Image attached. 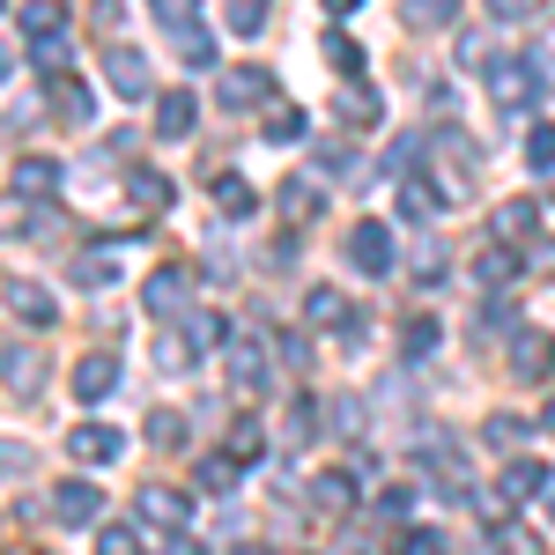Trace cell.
<instances>
[{
	"label": "cell",
	"mask_w": 555,
	"mask_h": 555,
	"mask_svg": "<svg viewBox=\"0 0 555 555\" xmlns=\"http://www.w3.org/2000/svg\"><path fill=\"white\" fill-rule=\"evenodd\" d=\"M496 548H504V555H533V548H541V541H533L526 526H496Z\"/></svg>",
	"instance_id": "cell-42"
},
{
	"label": "cell",
	"mask_w": 555,
	"mask_h": 555,
	"mask_svg": "<svg viewBox=\"0 0 555 555\" xmlns=\"http://www.w3.org/2000/svg\"><path fill=\"white\" fill-rule=\"evenodd\" d=\"M185 341H193L201 356H208V348H222V341H230V319H222V311H185Z\"/></svg>",
	"instance_id": "cell-18"
},
{
	"label": "cell",
	"mask_w": 555,
	"mask_h": 555,
	"mask_svg": "<svg viewBox=\"0 0 555 555\" xmlns=\"http://www.w3.org/2000/svg\"><path fill=\"white\" fill-rule=\"evenodd\" d=\"M533 230H541V208H533V201H504V208H496V245H504V237H533Z\"/></svg>",
	"instance_id": "cell-21"
},
{
	"label": "cell",
	"mask_w": 555,
	"mask_h": 555,
	"mask_svg": "<svg viewBox=\"0 0 555 555\" xmlns=\"http://www.w3.org/2000/svg\"><path fill=\"white\" fill-rule=\"evenodd\" d=\"M400 348H408V356H429V348H437V319H415V326L400 334Z\"/></svg>",
	"instance_id": "cell-40"
},
{
	"label": "cell",
	"mask_w": 555,
	"mask_h": 555,
	"mask_svg": "<svg viewBox=\"0 0 555 555\" xmlns=\"http://www.w3.org/2000/svg\"><path fill=\"white\" fill-rule=\"evenodd\" d=\"M348 489H356V481H348V474L334 467V474H319V481H311V504H319V512H326V518H341L348 504H356Z\"/></svg>",
	"instance_id": "cell-17"
},
{
	"label": "cell",
	"mask_w": 555,
	"mask_h": 555,
	"mask_svg": "<svg viewBox=\"0 0 555 555\" xmlns=\"http://www.w3.org/2000/svg\"><path fill=\"white\" fill-rule=\"evenodd\" d=\"M326 423H334V429H348V437H356V429H363V408H356V400H334V408H326Z\"/></svg>",
	"instance_id": "cell-46"
},
{
	"label": "cell",
	"mask_w": 555,
	"mask_h": 555,
	"mask_svg": "<svg viewBox=\"0 0 555 555\" xmlns=\"http://www.w3.org/2000/svg\"><path fill=\"white\" fill-rule=\"evenodd\" d=\"M533 67H541V75H555V30L541 38V52H533Z\"/></svg>",
	"instance_id": "cell-50"
},
{
	"label": "cell",
	"mask_w": 555,
	"mask_h": 555,
	"mask_svg": "<svg viewBox=\"0 0 555 555\" xmlns=\"http://www.w3.org/2000/svg\"><path fill=\"white\" fill-rule=\"evenodd\" d=\"M237 555H274V548H237Z\"/></svg>",
	"instance_id": "cell-54"
},
{
	"label": "cell",
	"mask_w": 555,
	"mask_h": 555,
	"mask_svg": "<svg viewBox=\"0 0 555 555\" xmlns=\"http://www.w3.org/2000/svg\"><path fill=\"white\" fill-rule=\"evenodd\" d=\"M193 8H201V0H156V15H164L171 30H185V23H193Z\"/></svg>",
	"instance_id": "cell-47"
},
{
	"label": "cell",
	"mask_w": 555,
	"mask_h": 555,
	"mask_svg": "<svg viewBox=\"0 0 555 555\" xmlns=\"http://www.w3.org/2000/svg\"><path fill=\"white\" fill-rule=\"evenodd\" d=\"M156 555H201V541H193V533H164V548Z\"/></svg>",
	"instance_id": "cell-49"
},
{
	"label": "cell",
	"mask_w": 555,
	"mask_h": 555,
	"mask_svg": "<svg viewBox=\"0 0 555 555\" xmlns=\"http://www.w3.org/2000/svg\"><path fill=\"white\" fill-rule=\"evenodd\" d=\"M267 8H274V0H230L222 15H230V30H237V38H259V30H267Z\"/></svg>",
	"instance_id": "cell-28"
},
{
	"label": "cell",
	"mask_w": 555,
	"mask_h": 555,
	"mask_svg": "<svg viewBox=\"0 0 555 555\" xmlns=\"http://www.w3.org/2000/svg\"><path fill=\"white\" fill-rule=\"evenodd\" d=\"M215 208L230 215V222H245V215L259 208V193H253V185H245L237 171H222V178H215Z\"/></svg>",
	"instance_id": "cell-15"
},
{
	"label": "cell",
	"mask_w": 555,
	"mask_h": 555,
	"mask_svg": "<svg viewBox=\"0 0 555 555\" xmlns=\"http://www.w3.org/2000/svg\"><path fill=\"white\" fill-rule=\"evenodd\" d=\"M334 112H341L348 127H371V119H378L385 104H378V89H363V82H348L341 96H334Z\"/></svg>",
	"instance_id": "cell-16"
},
{
	"label": "cell",
	"mask_w": 555,
	"mask_h": 555,
	"mask_svg": "<svg viewBox=\"0 0 555 555\" xmlns=\"http://www.w3.org/2000/svg\"><path fill=\"white\" fill-rule=\"evenodd\" d=\"M237 460H230V452H208V460H201V489H208V496H230V489H237Z\"/></svg>",
	"instance_id": "cell-24"
},
{
	"label": "cell",
	"mask_w": 555,
	"mask_h": 555,
	"mask_svg": "<svg viewBox=\"0 0 555 555\" xmlns=\"http://www.w3.org/2000/svg\"><path fill=\"white\" fill-rule=\"evenodd\" d=\"M112 385H119V363H112V356H104V348H96V356H75V400H104V392H112Z\"/></svg>",
	"instance_id": "cell-10"
},
{
	"label": "cell",
	"mask_w": 555,
	"mask_h": 555,
	"mask_svg": "<svg viewBox=\"0 0 555 555\" xmlns=\"http://www.w3.org/2000/svg\"><path fill=\"white\" fill-rule=\"evenodd\" d=\"M267 67H230V75H222V104H230V112H253V104H267Z\"/></svg>",
	"instance_id": "cell-12"
},
{
	"label": "cell",
	"mask_w": 555,
	"mask_h": 555,
	"mask_svg": "<svg viewBox=\"0 0 555 555\" xmlns=\"http://www.w3.org/2000/svg\"><path fill=\"white\" fill-rule=\"evenodd\" d=\"M8 311H15L23 326H52V319H60V311H52V289H38V282H23V274L8 282Z\"/></svg>",
	"instance_id": "cell-11"
},
{
	"label": "cell",
	"mask_w": 555,
	"mask_h": 555,
	"mask_svg": "<svg viewBox=\"0 0 555 555\" xmlns=\"http://www.w3.org/2000/svg\"><path fill=\"white\" fill-rule=\"evenodd\" d=\"M193 356H201V348H193V341H156V363H164V371H185Z\"/></svg>",
	"instance_id": "cell-43"
},
{
	"label": "cell",
	"mask_w": 555,
	"mask_h": 555,
	"mask_svg": "<svg viewBox=\"0 0 555 555\" xmlns=\"http://www.w3.org/2000/svg\"><path fill=\"white\" fill-rule=\"evenodd\" d=\"M474 274H481V282H489V289H496V282H512V274H518L512 245H489V253H481V267H474Z\"/></svg>",
	"instance_id": "cell-33"
},
{
	"label": "cell",
	"mask_w": 555,
	"mask_h": 555,
	"mask_svg": "<svg viewBox=\"0 0 555 555\" xmlns=\"http://www.w3.org/2000/svg\"><path fill=\"white\" fill-rule=\"evenodd\" d=\"M193 119H201V96H193V89H164V96H156V141H185Z\"/></svg>",
	"instance_id": "cell-7"
},
{
	"label": "cell",
	"mask_w": 555,
	"mask_h": 555,
	"mask_svg": "<svg viewBox=\"0 0 555 555\" xmlns=\"http://www.w3.org/2000/svg\"><path fill=\"white\" fill-rule=\"evenodd\" d=\"M112 274H119V267H112L104 253H82L75 267H67V282H75V289H112Z\"/></svg>",
	"instance_id": "cell-25"
},
{
	"label": "cell",
	"mask_w": 555,
	"mask_h": 555,
	"mask_svg": "<svg viewBox=\"0 0 555 555\" xmlns=\"http://www.w3.org/2000/svg\"><path fill=\"white\" fill-rule=\"evenodd\" d=\"M149 444H164V452H178V444H185V415H171V408H156V415H149Z\"/></svg>",
	"instance_id": "cell-32"
},
{
	"label": "cell",
	"mask_w": 555,
	"mask_h": 555,
	"mask_svg": "<svg viewBox=\"0 0 555 555\" xmlns=\"http://www.w3.org/2000/svg\"><path fill=\"white\" fill-rule=\"evenodd\" d=\"M133 512H141V526L185 533V496H178V489H141V496H133Z\"/></svg>",
	"instance_id": "cell-9"
},
{
	"label": "cell",
	"mask_w": 555,
	"mask_h": 555,
	"mask_svg": "<svg viewBox=\"0 0 555 555\" xmlns=\"http://www.w3.org/2000/svg\"><path fill=\"white\" fill-rule=\"evenodd\" d=\"M541 489H548V467H541V460H512L504 481H496V496H504V504H526V496H541Z\"/></svg>",
	"instance_id": "cell-13"
},
{
	"label": "cell",
	"mask_w": 555,
	"mask_h": 555,
	"mask_svg": "<svg viewBox=\"0 0 555 555\" xmlns=\"http://www.w3.org/2000/svg\"><path fill=\"white\" fill-rule=\"evenodd\" d=\"M96 518H104V489H96V481L75 474V481H60V489H52V526L82 533V526H96Z\"/></svg>",
	"instance_id": "cell-2"
},
{
	"label": "cell",
	"mask_w": 555,
	"mask_h": 555,
	"mask_svg": "<svg viewBox=\"0 0 555 555\" xmlns=\"http://www.w3.org/2000/svg\"><path fill=\"white\" fill-rule=\"evenodd\" d=\"M489 96H496V112H526L541 96V67L533 60H496L489 67Z\"/></svg>",
	"instance_id": "cell-3"
},
{
	"label": "cell",
	"mask_w": 555,
	"mask_h": 555,
	"mask_svg": "<svg viewBox=\"0 0 555 555\" xmlns=\"http://www.w3.org/2000/svg\"><path fill=\"white\" fill-rule=\"evenodd\" d=\"M230 378L237 385H267V348L259 341H230Z\"/></svg>",
	"instance_id": "cell-23"
},
{
	"label": "cell",
	"mask_w": 555,
	"mask_h": 555,
	"mask_svg": "<svg viewBox=\"0 0 555 555\" xmlns=\"http://www.w3.org/2000/svg\"><path fill=\"white\" fill-rule=\"evenodd\" d=\"M8 392H15V400L38 392V356H30V348H8Z\"/></svg>",
	"instance_id": "cell-26"
},
{
	"label": "cell",
	"mask_w": 555,
	"mask_h": 555,
	"mask_svg": "<svg viewBox=\"0 0 555 555\" xmlns=\"http://www.w3.org/2000/svg\"><path fill=\"white\" fill-rule=\"evenodd\" d=\"M526 164H533V171H555V127L526 133Z\"/></svg>",
	"instance_id": "cell-38"
},
{
	"label": "cell",
	"mask_w": 555,
	"mask_h": 555,
	"mask_svg": "<svg viewBox=\"0 0 555 555\" xmlns=\"http://www.w3.org/2000/svg\"><path fill=\"white\" fill-rule=\"evenodd\" d=\"M8 185H15V201H44V193H52V185H60V171H52V164H44V156H23V164H15V178H8Z\"/></svg>",
	"instance_id": "cell-14"
},
{
	"label": "cell",
	"mask_w": 555,
	"mask_h": 555,
	"mask_svg": "<svg viewBox=\"0 0 555 555\" xmlns=\"http://www.w3.org/2000/svg\"><path fill=\"white\" fill-rule=\"evenodd\" d=\"M67 452H75L82 467H112V460L127 452V437H119V429H112V423H82V429H75V437H67Z\"/></svg>",
	"instance_id": "cell-6"
},
{
	"label": "cell",
	"mask_w": 555,
	"mask_h": 555,
	"mask_svg": "<svg viewBox=\"0 0 555 555\" xmlns=\"http://www.w3.org/2000/svg\"><path fill=\"white\" fill-rule=\"evenodd\" d=\"M548 518H555V489H548Z\"/></svg>",
	"instance_id": "cell-55"
},
{
	"label": "cell",
	"mask_w": 555,
	"mask_h": 555,
	"mask_svg": "<svg viewBox=\"0 0 555 555\" xmlns=\"http://www.w3.org/2000/svg\"><path fill=\"white\" fill-rule=\"evenodd\" d=\"M15 30L38 44V38H60V8L52 0H30V8H15Z\"/></svg>",
	"instance_id": "cell-22"
},
{
	"label": "cell",
	"mask_w": 555,
	"mask_h": 555,
	"mask_svg": "<svg viewBox=\"0 0 555 555\" xmlns=\"http://www.w3.org/2000/svg\"><path fill=\"white\" fill-rule=\"evenodd\" d=\"M104 82L119 89V96H149V60H141L133 44H112V52H104Z\"/></svg>",
	"instance_id": "cell-8"
},
{
	"label": "cell",
	"mask_w": 555,
	"mask_h": 555,
	"mask_svg": "<svg viewBox=\"0 0 555 555\" xmlns=\"http://www.w3.org/2000/svg\"><path fill=\"white\" fill-rule=\"evenodd\" d=\"M274 201H282V215H289V222H311V215H319V178H289Z\"/></svg>",
	"instance_id": "cell-20"
},
{
	"label": "cell",
	"mask_w": 555,
	"mask_h": 555,
	"mask_svg": "<svg viewBox=\"0 0 555 555\" xmlns=\"http://www.w3.org/2000/svg\"><path fill=\"white\" fill-rule=\"evenodd\" d=\"M481 437H489V452H512L518 437H526V423H518V415H489V429H481Z\"/></svg>",
	"instance_id": "cell-37"
},
{
	"label": "cell",
	"mask_w": 555,
	"mask_h": 555,
	"mask_svg": "<svg viewBox=\"0 0 555 555\" xmlns=\"http://www.w3.org/2000/svg\"><path fill=\"white\" fill-rule=\"evenodd\" d=\"M326 60H334L341 75H363V52H356V38H348V30H326Z\"/></svg>",
	"instance_id": "cell-34"
},
{
	"label": "cell",
	"mask_w": 555,
	"mask_h": 555,
	"mask_svg": "<svg viewBox=\"0 0 555 555\" xmlns=\"http://www.w3.org/2000/svg\"><path fill=\"white\" fill-rule=\"evenodd\" d=\"M185 304H193V267H156L149 289H141V311L149 319H185Z\"/></svg>",
	"instance_id": "cell-4"
},
{
	"label": "cell",
	"mask_w": 555,
	"mask_h": 555,
	"mask_svg": "<svg viewBox=\"0 0 555 555\" xmlns=\"http://www.w3.org/2000/svg\"><path fill=\"white\" fill-rule=\"evenodd\" d=\"M400 208L415 215V222H429V215H437V208H452V201H437V185H423V178H408V185H400Z\"/></svg>",
	"instance_id": "cell-30"
},
{
	"label": "cell",
	"mask_w": 555,
	"mask_h": 555,
	"mask_svg": "<svg viewBox=\"0 0 555 555\" xmlns=\"http://www.w3.org/2000/svg\"><path fill=\"white\" fill-rule=\"evenodd\" d=\"M541 429H555V400H548V408H541Z\"/></svg>",
	"instance_id": "cell-53"
},
{
	"label": "cell",
	"mask_w": 555,
	"mask_h": 555,
	"mask_svg": "<svg viewBox=\"0 0 555 555\" xmlns=\"http://www.w3.org/2000/svg\"><path fill=\"white\" fill-rule=\"evenodd\" d=\"M133 201H141L149 215H164V208H171V178H164V171H133Z\"/></svg>",
	"instance_id": "cell-29"
},
{
	"label": "cell",
	"mask_w": 555,
	"mask_h": 555,
	"mask_svg": "<svg viewBox=\"0 0 555 555\" xmlns=\"http://www.w3.org/2000/svg\"><path fill=\"white\" fill-rule=\"evenodd\" d=\"M348 259H356L363 274H392V259H400V245H392V230H385L378 215H363V222L348 230Z\"/></svg>",
	"instance_id": "cell-5"
},
{
	"label": "cell",
	"mask_w": 555,
	"mask_h": 555,
	"mask_svg": "<svg viewBox=\"0 0 555 555\" xmlns=\"http://www.w3.org/2000/svg\"><path fill=\"white\" fill-rule=\"evenodd\" d=\"M408 504H415V489H400V481H392V489H378V512L385 518H408Z\"/></svg>",
	"instance_id": "cell-45"
},
{
	"label": "cell",
	"mask_w": 555,
	"mask_h": 555,
	"mask_svg": "<svg viewBox=\"0 0 555 555\" xmlns=\"http://www.w3.org/2000/svg\"><path fill=\"white\" fill-rule=\"evenodd\" d=\"M185 60H193V67H215V44H208V38H193V30H185Z\"/></svg>",
	"instance_id": "cell-48"
},
{
	"label": "cell",
	"mask_w": 555,
	"mask_h": 555,
	"mask_svg": "<svg viewBox=\"0 0 555 555\" xmlns=\"http://www.w3.org/2000/svg\"><path fill=\"white\" fill-rule=\"evenodd\" d=\"M267 133H274V141H297L304 112H297V104H267Z\"/></svg>",
	"instance_id": "cell-36"
},
{
	"label": "cell",
	"mask_w": 555,
	"mask_h": 555,
	"mask_svg": "<svg viewBox=\"0 0 555 555\" xmlns=\"http://www.w3.org/2000/svg\"><path fill=\"white\" fill-rule=\"evenodd\" d=\"M489 15L496 23H526V15H541V0H489Z\"/></svg>",
	"instance_id": "cell-44"
},
{
	"label": "cell",
	"mask_w": 555,
	"mask_h": 555,
	"mask_svg": "<svg viewBox=\"0 0 555 555\" xmlns=\"http://www.w3.org/2000/svg\"><path fill=\"white\" fill-rule=\"evenodd\" d=\"M504 363H512V378H555V334L548 326H518L512 341H504Z\"/></svg>",
	"instance_id": "cell-1"
},
{
	"label": "cell",
	"mask_w": 555,
	"mask_h": 555,
	"mask_svg": "<svg viewBox=\"0 0 555 555\" xmlns=\"http://www.w3.org/2000/svg\"><path fill=\"white\" fill-rule=\"evenodd\" d=\"M259 452H267V444H259V429H253V423H245L237 437H230V460H237V467H253Z\"/></svg>",
	"instance_id": "cell-41"
},
{
	"label": "cell",
	"mask_w": 555,
	"mask_h": 555,
	"mask_svg": "<svg viewBox=\"0 0 555 555\" xmlns=\"http://www.w3.org/2000/svg\"><path fill=\"white\" fill-rule=\"evenodd\" d=\"M30 60H38L44 75H60V67H67V38H38V44H30Z\"/></svg>",
	"instance_id": "cell-39"
},
{
	"label": "cell",
	"mask_w": 555,
	"mask_h": 555,
	"mask_svg": "<svg viewBox=\"0 0 555 555\" xmlns=\"http://www.w3.org/2000/svg\"><path fill=\"white\" fill-rule=\"evenodd\" d=\"M452 15H460V0H408V23L415 30H452Z\"/></svg>",
	"instance_id": "cell-27"
},
{
	"label": "cell",
	"mask_w": 555,
	"mask_h": 555,
	"mask_svg": "<svg viewBox=\"0 0 555 555\" xmlns=\"http://www.w3.org/2000/svg\"><path fill=\"white\" fill-rule=\"evenodd\" d=\"M52 89H60V112H67L75 127H89V119H96V96H89L82 82H52Z\"/></svg>",
	"instance_id": "cell-31"
},
{
	"label": "cell",
	"mask_w": 555,
	"mask_h": 555,
	"mask_svg": "<svg viewBox=\"0 0 555 555\" xmlns=\"http://www.w3.org/2000/svg\"><path fill=\"white\" fill-rule=\"evenodd\" d=\"M96 555H141V533L133 526H96Z\"/></svg>",
	"instance_id": "cell-35"
},
{
	"label": "cell",
	"mask_w": 555,
	"mask_h": 555,
	"mask_svg": "<svg viewBox=\"0 0 555 555\" xmlns=\"http://www.w3.org/2000/svg\"><path fill=\"white\" fill-rule=\"evenodd\" d=\"M408 555H437V533H408Z\"/></svg>",
	"instance_id": "cell-51"
},
{
	"label": "cell",
	"mask_w": 555,
	"mask_h": 555,
	"mask_svg": "<svg viewBox=\"0 0 555 555\" xmlns=\"http://www.w3.org/2000/svg\"><path fill=\"white\" fill-rule=\"evenodd\" d=\"M304 319H311V326H348L356 311H348L341 289H311V297H304Z\"/></svg>",
	"instance_id": "cell-19"
},
{
	"label": "cell",
	"mask_w": 555,
	"mask_h": 555,
	"mask_svg": "<svg viewBox=\"0 0 555 555\" xmlns=\"http://www.w3.org/2000/svg\"><path fill=\"white\" fill-rule=\"evenodd\" d=\"M326 8H334V15H356V0H326Z\"/></svg>",
	"instance_id": "cell-52"
}]
</instances>
